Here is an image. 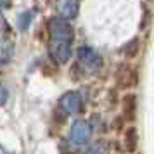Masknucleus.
I'll use <instances>...</instances> for the list:
<instances>
[{"label":"nucleus","mask_w":154,"mask_h":154,"mask_svg":"<svg viewBox=\"0 0 154 154\" xmlns=\"http://www.w3.org/2000/svg\"><path fill=\"white\" fill-rule=\"evenodd\" d=\"M59 107L66 114H78V112L82 111V107H83L82 95L73 90L66 92V94H63V97L59 99Z\"/></svg>","instance_id":"nucleus-4"},{"label":"nucleus","mask_w":154,"mask_h":154,"mask_svg":"<svg viewBox=\"0 0 154 154\" xmlns=\"http://www.w3.org/2000/svg\"><path fill=\"white\" fill-rule=\"evenodd\" d=\"M125 149L126 152H135V149H137V144H139V135H137V128L135 126H130V128H126L125 130Z\"/></svg>","instance_id":"nucleus-8"},{"label":"nucleus","mask_w":154,"mask_h":154,"mask_svg":"<svg viewBox=\"0 0 154 154\" xmlns=\"http://www.w3.org/2000/svg\"><path fill=\"white\" fill-rule=\"evenodd\" d=\"M7 100H9V90H7V87L0 83V107L7 104Z\"/></svg>","instance_id":"nucleus-11"},{"label":"nucleus","mask_w":154,"mask_h":154,"mask_svg":"<svg viewBox=\"0 0 154 154\" xmlns=\"http://www.w3.org/2000/svg\"><path fill=\"white\" fill-rule=\"evenodd\" d=\"M121 109H123V116L128 121H132L135 118V111H137V97L133 94L125 95L123 97V102H121Z\"/></svg>","instance_id":"nucleus-7"},{"label":"nucleus","mask_w":154,"mask_h":154,"mask_svg":"<svg viewBox=\"0 0 154 154\" xmlns=\"http://www.w3.org/2000/svg\"><path fill=\"white\" fill-rule=\"evenodd\" d=\"M56 9L63 19H73L78 14V2L76 0H57Z\"/></svg>","instance_id":"nucleus-6"},{"label":"nucleus","mask_w":154,"mask_h":154,"mask_svg":"<svg viewBox=\"0 0 154 154\" xmlns=\"http://www.w3.org/2000/svg\"><path fill=\"white\" fill-rule=\"evenodd\" d=\"M76 57H78V61H80V64L88 71H97L102 66L100 56L95 50H92L90 47H80L76 50Z\"/></svg>","instance_id":"nucleus-3"},{"label":"nucleus","mask_w":154,"mask_h":154,"mask_svg":"<svg viewBox=\"0 0 154 154\" xmlns=\"http://www.w3.org/2000/svg\"><path fill=\"white\" fill-rule=\"evenodd\" d=\"M123 52H125L126 57H135V56H137V52H139V40H137V38H133L130 43H126L125 49H123Z\"/></svg>","instance_id":"nucleus-9"},{"label":"nucleus","mask_w":154,"mask_h":154,"mask_svg":"<svg viewBox=\"0 0 154 154\" xmlns=\"http://www.w3.org/2000/svg\"><path fill=\"white\" fill-rule=\"evenodd\" d=\"M116 83H118L119 88H130V87H133L137 83V73H135V69L130 68V66H126V64L119 66L118 73H116Z\"/></svg>","instance_id":"nucleus-5"},{"label":"nucleus","mask_w":154,"mask_h":154,"mask_svg":"<svg viewBox=\"0 0 154 154\" xmlns=\"http://www.w3.org/2000/svg\"><path fill=\"white\" fill-rule=\"evenodd\" d=\"M50 36V54L59 64H66L71 57V43H73V28L69 23L63 19H50L49 24Z\"/></svg>","instance_id":"nucleus-1"},{"label":"nucleus","mask_w":154,"mask_h":154,"mask_svg":"<svg viewBox=\"0 0 154 154\" xmlns=\"http://www.w3.org/2000/svg\"><path fill=\"white\" fill-rule=\"evenodd\" d=\"M31 19H33V14H31L29 11H26V12L19 14V17H17V24H19V29H23V31H24V29L29 26Z\"/></svg>","instance_id":"nucleus-10"},{"label":"nucleus","mask_w":154,"mask_h":154,"mask_svg":"<svg viewBox=\"0 0 154 154\" xmlns=\"http://www.w3.org/2000/svg\"><path fill=\"white\" fill-rule=\"evenodd\" d=\"M83 154H100V147H99V146H94V147H90V149H87Z\"/></svg>","instance_id":"nucleus-12"},{"label":"nucleus","mask_w":154,"mask_h":154,"mask_svg":"<svg viewBox=\"0 0 154 154\" xmlns=\"http://www.w3.org/2000/svg\"><path fill=\"white\" fill-rule=\"evenodd\" d=\"M9 2H11V0H0V9H2V7H7Z\"/></svg>","instance_id":"nucleus-13"},{"label":"nucleus","mask_w":154,"mask_h":154,"mask_svg":"<svg viewBox=\"0 0 154 154\" xmlns=\"http://www.w3.org/2000/svg\"><path fill=\"white\" fill-rule=\"evenodd\" d=\"M92 137V126L83 121V119H78L71 125V130H69V139L75 146H83L87 144Z\"/></svg>","instance_id":"nucleus-2"}]
</instances>
